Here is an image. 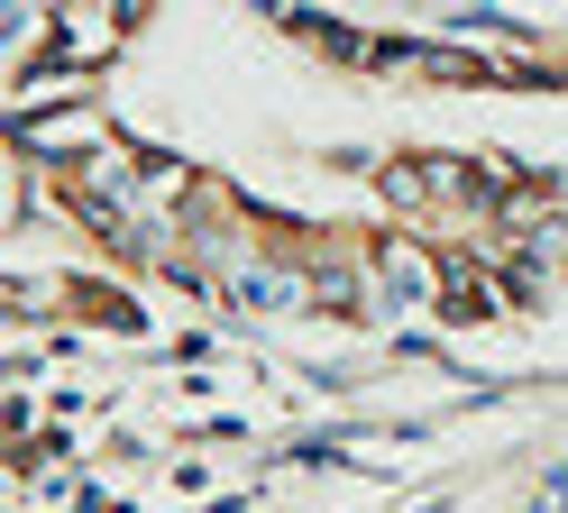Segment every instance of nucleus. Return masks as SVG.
I'll list each match as a JSON object with an SVG mask.
<instances>
[{"label":"nucleus","mask_w":568,"mask_h":513,"mask_svg":"<svg viewBox=\"0 0 568 513\" xmlns=\"http://www.w3.org/2000/svg\"><path fill=\"white\" fill-rule=\"evenodd\" d=\"M19 147H28V157H74V174H83V157H101V147H111V120L74 101L64 120H19Z\"/></svg>","instance_id":"f257e3e1"}]
</instances>
